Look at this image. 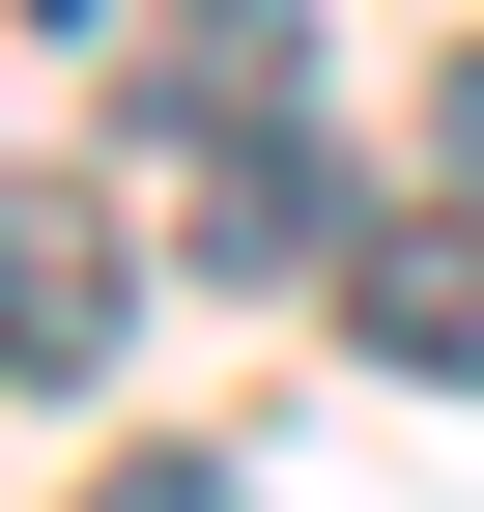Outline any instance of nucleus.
I'll list each match as a JSON object with an SVG mask.
<instances>
[{
	"label": "nucleus",
	"mask_w": 484,
	"mask_h": 512,
	"mask_svg": "<svg viewBox=\"0 0 484 512\" xmlns=\"http://www.w3.org/2000/svg\"><path fill=\"white\" fill-rule=\"evenodd\" d=\"M342 370H399V399H484V171L342 228Z\"/></svg>",
	"instance_id": "f257e3e1"
},
{
	"label": "nucleus",
	"mask_w": 484,
	"mask_h": 512,
	"mask_svg": "<svg viewBox=\"0 0 484 512\" xmlns=\"http://www.w3.org/2000/svg\"><path fill=\"white\" fill-rule=\"evenodd\" d=\"M29 29H114V0H29Z\"/></svg>",
	"instance_id": "0eeeda50"
},
{
	"label": "nucleus",
	"mask_w": 484,
	"mask_h": 512,
	"mask_svg": "<svg viewBox=\"0 0 484 512\" xmlns=\"http://www.w3.org/2000/svg\"><path fill=\"white\" fill-rule=\"evenodd\" d=\"M456 171H484V57H456Z\"/></svg>",
	"instance_id": "423d86ee"
},
{
	"label": "nucleus",
	"mask_w": 484,
	"mask_h": 512,
	"mask_svg": "<svg viewBox=\"0 0 484 512\" xmlns=\"http://www.w3.org/2000/svg\"><path fill=\"white\" fill-rule=\"evenodd\" d=\"M342 228H371V200H342L314 143H200V256H228V285H285V256L342 285Z\"/></svg>",
	"instance_id": "20e7f679"
},
{
	"label": "nucleus",
	"mask_w": 484,
	"mask_h": 512,
	"mask_svg": "<svg viewBox=\"0 0 484 512\" xmlns=\"http://www.w3.org/2000/svg\"><path fill=\"white\" fill-rule=\"evenodd\" d=\"M143 143H314V0H143Z\"/></svg>",
	"instance_id": "7ed1b4c3"
},
{
	"label": "nucleus",
	"mask_w": 484,
	"mask_h": 512,
	"mask_svg": "<svg viewBox=\"0 0 484 512\" xmlns=\"http://www.w3.org/2000/svg\"><path fill=\"white\" fill-rule=\"evenodd\" d=\"M86 512H257V484H228V456H114Z\"/></svg>",
	"instance_id": "39448f33"
},
{
	"label": "nucleus",
	"mask_w": 484,
	"mask_h": 512,
	"mask_svg": "<svg viewBox=\"0 0 484 512\" xmlns=\"http://www.w3.org/2000/svg\"><path fill=\"white\" fill-rule=\"evenodd\" d=\"M114 342H143V228H114L86 171H0V370L57 399V370H114Z\"/></svg>",
	"instance_id": "f03ea898"
}]
</instances>
